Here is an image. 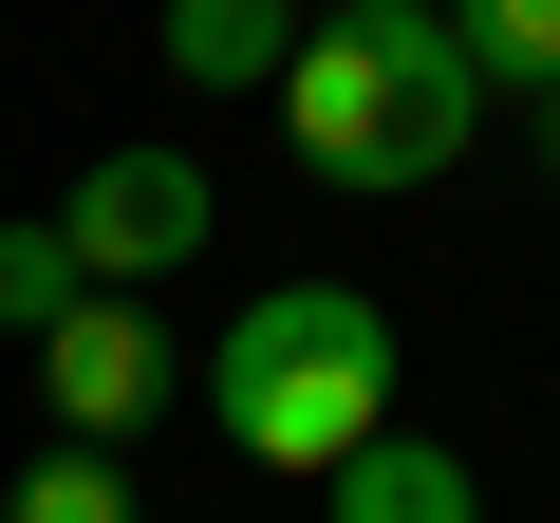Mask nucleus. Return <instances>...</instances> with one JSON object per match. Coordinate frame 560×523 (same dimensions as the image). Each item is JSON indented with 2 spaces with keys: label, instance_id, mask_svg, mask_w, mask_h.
<instances>
[{
  "label": "nucleus",
  "instance_id": "nucleus-1",
  "mask_svg": "<svg viewBox=\"0 0 560 523\" xmlns=\"http://www.w3.org/2000/svg\"><path fill=\"white\" fill-rule=\"evenodd\" d=\"M467 131H486V75L448 0H355V20H300V57H280V150L318 187H448Z\"/></svg>",
  "mask_w": 560,
  "mask_h": 523
},
{
  "label": "nucleus",
  "instance_id": "nucleus-2",
  "mask_svg": "<svg viewBox=\"0 0 560 523\" xmlns=\"http://www.w3.org/2000/svg\"><path fill=\"white\" fill-rule=\"evenodd\" d=\"M206 430H224L243 467L337 486V467L393 430V300H374V281H261V300L224 318V356H206Z\"/></svg>",
  "mask_w": 560,
  "mask_h": 523
},
{
  "label": "nucleus",
  "instance_id": "nucleus-3",
  "mask_svg": "<svg viewBox=\"0 0 560 523\" xmlns=\"http://www.w3.org/2000/svg\"><path fill=\"white\" fill-rule=\"evenodd\" d=\"M57 243H75L94 300H150V281H187V262L224 243V187H206V150L131 131V150H94V168L57 187Z\"/></svg>",
  "mask_w": 560,
  "mask_h": 523
},
{
  "label": "nucleus",
  "instance_id": "nucleus-4",
  "mask_svg": "<svg viewBox=\"0 0 560 523\" xmlns=\"http://www.w3.org/2000/svg\"><path fill=\"white\" fill-rule=\"evenodd\" d=\"M168 393H187V356H168L150 300H75V318L38 337V411H57V449H131Z\"/></svg>",
  "mask_w": 560,
  "mask_h": 523
},
{
  "label": "nucleus",
  "instance_id": "nucleus-5",
  "mask_svg": "<svg viewBox=\"0 0 560 523\" xmlns=\"http://www.w3.org/2000/svg\"><path fill=\"white\" fill-rule=\"evenodd\" d=\"M318 504H337V523H486V467H467V449H430V430H374Z\"/></svg>",
  "mask_w": 560,
  "mask_h": 523
},
{
  "label": "nucleus",
  "instance_id": "nucleus-6",
  "mask_svg": "<svg viewBox=\"0 0 560 523\" xmlns=\"http://www.w3.org/2000/svg\"><path fill=\"white\" fill-rule=\"evenodd\" d=\"M300 57V0H168V75L187 94H280Z\"/></svg>",
  "mask_w": 560,
  "mask_h": 523
},
{
  "label": "nucleus",
  "instance_id": "nucleus-7",
  "mask_svg": "<svg viewBox=\"0 0 560 523\" xmlns=\"http://www.w3.org/2000/svg\"><path fill=\"white\" fill-rule=\"evenodd\" d=\"M448 38L486 94H560V0H448Z\"/></svg>",
  "mask_w": 560,
  "mask_h": 523
},
{
  "label": "nucleus",
  "instance_id": "nucleus-8",
  "mask_svg": "<svg viewBox=\"0 0 560 523\" xmlns=\"http://www.w3.org/2000/svg\"><path fill=\"white\" fill-rule=\"evenodd\" d=\"M75 300H94V281H75V243H57V206H38V224H0V337L38 356V337H57Z\"/></svg>",
  "mask_w": 560,
  "mask_h": 523
},
{
  "label": "nucleus",
  "instance_id": "nucleus-9",
  "mask_svg": "<svg viewBox=\"0 0 560 523\" xmlns=\"http://www.w3.org/2000/svg\"><path fill=\"white\" fill-rule=\"evenodd\" d=\"M0 523H150V504H131V467H113V449H38L20 486H0Z\"/></svg>",
  "mask_w": 560,
  "mask_h": 523
},
{
  "label": "nucleus",
  "instance_id": "nucleus-10",
  "mask_svg": "<svg viewBox=\"0 0 560 523\" xmlns=\"http://www.w3.org/2000/svg\"><path fill=\"white\" fill-rule=\"evenodd\" d=\"M523 131H541V168H560V94H523Z\"/></svg>",
  "mask_w": 560,
  "mask_h": 523
},
{
  "label": "nucleus",
  "instance_id": "nucleus-11",
  "mask_svg": "<svg viewBox=\"0 0 560 523\" xmlns=\"http://www.w3.org/2000/svg\"><path fill=\"white\" fill-rule=\"evenodd\" d=\"M300 20H355V0H300Z\"/></svg>",
  "mask_w": 560,
  "mask_h": 523
}]
</instances>
